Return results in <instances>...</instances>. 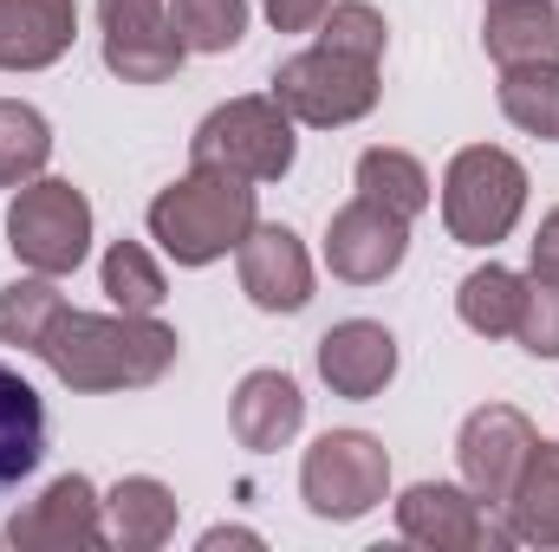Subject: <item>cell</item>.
<instances>
[{
    "label": "cell",
    "mask_w": 559,
    "mask_h": 552,
    "mask_svg": "<svg viewBox=\"0 0 559 552\" xmlns=\"http://www.w3.org/2000/svg\"><path fill=\"white\" fill-rule=\"evenodd\" d=\"M176 351H182V338L156 312H79V305H66L39 345L46 371L79 397L150 391L169 377Z\"/></svg>",
    "instance_id": "obj_1"
},
{
    "label": "cell",
    "mask_w": 559,
    "mask_h": 552,
    "mask_svg": "<svg viewBox=\"0 0 559 552\" xmlns=\"http://www.w3.org/2000/svg\"><path fill=\"white\" fill-rule=\"evenodd\" d=\"M254 221H261V189L248 176L202 169V163L150 202V241L176 267H215L254 235Z\"/></svg>",
    "instance_id": "obj_2"
},
{
    "label": "cell",
    "mask_w": 559,
    "mask_h": 552,
    "mask_svg": "<svg viewBox=\"0 0 559 552\" xmlns=\"http://www.w3.org/2000/svg\"><path fill=\"white\" fill-rule=\"evenodd\" d=\"M527 208V169L501 143H468L442 169V228L462 248H495Z\"/></svg>",
    "instance_id": "obj_3"
},
{
    "label": "cell",
    "mask_w": 559,
    "mask_h": 552,
    "mask_svg": "<svg viewBox=\"0 0 559 552\" xmlns=\"http://www.w3.org/2000/svg\"><path fill=\"white\" fill-rule=\"evenodd\" d=\"M7 248L26 274H79L92 254V202L66 176H33L7 202Z\"/></svg>",
    "instance_id": "obj_4"
},
{
    "label": "cell",
    "mask_w": 559,
    "mask_h": 552,
    "mask_svg": "<svg viewBox=\"0 0 559 552\" xmlns=\"http://www.w3.org/2000/svg\"><path fill=\"white\" fill-rule=\"evenodd\" d=\"M293 156H299V137H293V118L280 111L274 92L215 105L189 137V163L228 169V176H248V182H280L293 169Z\"/></svg>",
    "instance_id": "obj_5"
},
{
    "label": "cell",
    "mask_w": 559,
    "mask_h": 552,
    "mask_svg": "<svg viewBox=\"0 0 559 552\" xmlns=\"http://www.w3.org/2000/svg\"><path fill=\"white\" fill-rule=\"evenodd\" d=\"M378 65H365V59H345V52H332V46H306V52H293V59H280L274 65V98L280 111L293 118V124H312V131H345V124H358V118H371L378 111Z\"/></svg>",
    "instance_id": "obj_6"
},
{
    "label": "cell",
    "mask_w": 559,
    "mask_h": 552,
    "mask_svg": "<svg viewBox=\"0 0 559 552\" xmlns=\"http://www.w3.org/2000/svg\"><path fill=\"white\" fill-rule=\"evenodd\" d=\"M391 494V455L365 429H325L299 461V501L312 520H365Z\"/></svg>",
    "instance_id": "obj_7"
},
{
    "label": "cell",
    "mask_w": 559,
    "mask_h": 552,
    "mask_svg": "<svg viewBox=\"0 0 559 552\" xmlns=\"http://www.w3.org/2000/svg\"><path fill=\"white\" fill-rule=\"evenodd\" d=\"M397 533L429 552H501L514 547L495 507L468 481H417L397 494Z\"/></svg>",
    "instance_id": "obj_8"
},
{
    "label": "cell",
    "mask_w": 559,
    "mask_h": 552,
    "mask_svg": "<svg viewBox=\"0 0 559 552\" xmlns=\"http://www.w3.org/2000/svg\"><path fill=\"white\" fill-rule=\"evenodd\" d=\"M404 254H411V221L404 215L378 208L371 195H352L345 208H332V221H325V267H332V279L378 286V279H391L404 267Z\"/></svg>",
    "instance_id": "obj_9"
},
{
    "label": "cell",
    "mask_w": 559,
    "mask_h": 552,
    "mask_svg": "<svg viewBox=\"0 0 559 552\" xmlns=\"http://www.w3.org/2000/svg\"><path fill=\"white\" fill-rule=\"evenodd\" d=\"M7 547H20V552H92V547H111V533H105V494H98L85 475H59V481H46V494L26 501V507L7 520Z\"/></svg>",
    "instance_id": "obj_10"
},
{
    "label": "cell",
    "mask_w": 559,
    "mask_h": 552,
    "mask_svg": "<svg viewBox=\"0 0 559 552\" xmlns=\"http://www.w3.org/2000/svg\"><path fill=\"white\" fill-rule=\"evenodd\" d=\"M105 65L124 85H163L182 65V39L169 26V0H98Z\"/></svg>",
    "instance_id": "obj_11"
},
{
    "label": "cell",
    "mask_w": 559,
    "mask_h": 552,
    "mask_svg": "<svg viewBox=\"0 0 559 552\" xmlns=\"http://www.w3.org/2000/svg\"><path fill=\"white\" fill-rule=\"evenodd\" d=\"M534 442H540V429L527 422V410H514V404H481V410H468L462 435H455L462 481L501 514V501H508V488H514V475H521V461H527Z\"/></svg>",
    "instance_id": "obj_12"
},
{
    "label": "cell",
    "mask_w": 559,
    "mask_h": 552,
    "mask_svg": "<svg viewBox=\"0 0 559 552\" xmlns=\"http://www.w3.org/2000/svg\"><path fill=\"white\" fill-rule=\"evenodd\" d=\"M235 274L261 312H306L312 305V254L286 221H254V235L235 248Z\"/></svg>",
    "instance_id": "obj_13"
},
{
    "label": "cell",
    "mask_w": 559,
    "mask_h": 552,
    "mask_svg": "<svg viewBox=\"0 0 559 552\" xmlns=\"http://www.w3.org/2000/svg\"><path fill=\"white\" fill-rule=\"evenodd\" d=\"M312 364H319V384H325L332 397L371 404V397H384V384L397 377V338H391L378 319H338V325L319 338Z\"/></svg>",
    "instance_id": "obj_14"
},
{
    "label": "cell",
    "mask_w": 559,
    "mask_h": 552,
    "mask_svg": "<svg viewBox=\"0 0 559 552\" xmlns=\"http://www.w3.org/2000/svg\"><path fill=\"white\" fill-rule=\"evenodd\" d=\"M79 0H0V72H46L72 52Z\"/></svg>",
    "instance_id": "obj_15"
},
{
    "label": "cell",
    "mask_w": 559,
    "mask_h": 552,
    "mask_svg": "<svg viewBox=\"0 0 559 552\" xmlns=\"http://www.w3.org/2000/svg\"><path fill=\"white\" fill-rule=\"evenodd\" d=\"M299 422H306V397H299V384H293L286 371H248V377L235 384L228 429H235L241 448L274 455V448H286V442L299 435Z\"/></svg>",
    "instance_id": "obj_16"
},
{
    "label": "cell",
    "mask_w": 559,
    "mask_h": 552,
    "mask_svg": "<svg viewBox=\"0 0 559 552\" xmlns=\"http://www.w3.org/2000/svg\"><path fill=\"white\" fill-rule=\"evenodd\" d=\"M501 527L514 547H559V442H534L508 501H501Z\"/></svg>",
    "instance_id": "obj_17"
},
{
    "label": "cell",
    "mask_w": 559,
    "mask_h": 552,
    "mask_svg": "<svg viewBox=\"0 0 559 552\" xmlns=\"http://www.w3.org/2000/svg\"><path fill=\"white\" fill-rule=\"evenodd\" d=\"M481 46L501 72L508 65H559V7L554 0H488Z\"/></svg>",
    "instance_id": "obj_18"
},
{
    "label": "cell",
    "mask_w": 559,
    "mask_h": 552,
    "mask_svg": "<svg viewBox=\"0 0 559 552\" xmlns=\"http://www.w3.org/2000/svg\"><path fill=\"white\" fill-rule=\"evenodd\" d=\"M46 435H52V422H46L39 391L13 364H0V494H13L46 461Z\"/></svg>",
    "instance_id": "obj_19"
},
{
    "label": "cell",
    "mask_w": 559,
    "mask_h": 552,
    "mask_svg": "<svg viewBox=\"0 0 559 552\" xmlns=\"http://www.w3.org/2000/svg\"><path fill=\"white\" fill-rule=\"evenodd\" d=\"M105 533H111V547H124V552L169 547V533H176V494L156 475H124L105 494Z\"/></svg>",
    "instance_id": "obj_20"
},
{
    "label": "cell",
    "mask_w": 559,
    "mask_h": 552,
    "mask_svg": "<svg viewBox=\"0 0 559 552\" xmlns=\"http://www.w3.org/2000/svg\"><path fill=\"white\" fill-rule=\"evenodd\" d=\"M521 299H527V274L488 261V267H475V274L455 286V319H462L475 338H514Z\"/></svg>",
    "instance_id": "obj_21"
},
{
    "label": "cell",
    "mask_w": 559,
    "mask_h": 552,
    "mask_svg": "<svg viewBox=\"0 0 559 552\" xmlns=\"http://www.w3.org/2000/svg\"><path fill=\"white\" fill-rule=\"evenodd\" d=\"M352 176H358V195H371L378 208H391V215H404V221H417L423 208H429V195H436L429 169H423L411 149H391V143L365 149Z\"/></svg>",
    "instance_id": "obj_22"
},
{
    "label": "cell",
    "mask_w": 559,
    "mask_h": 552,
    "mask_svg": "<svg viewBox=\"0 0 559 552\" xmlns=\"http://www.w3.org/2000/svg\"><path fill=\"white\" fill-rule=\"evenodd\" d=\"M501 118L540 143H559V65H508L501 85Z\"/></svg>",
    "instance_id": "obj_23"
},
{
    "label": "cell",
    "mask_w": 559,
    "mask_h": 552,
    "mask_svg": "<svg viewBox=\"0 0 559 552\" xmlns=\"http://www.w3.org/2000/svg\"><path fill=\"white\" fill-rule=\"evenodd\" d=\"M59 312H66V292H59L52 274H26V279H13V286H0V345L39 351Z\"/></svg>",
    "instance_id": "obj_24"
},
{
    "label": "cell",
    "mask_w": 559,
    "mask_h": 552,
    "mask_svg": "<svg viewBox=\"0 0 559 552\" xmlns=\"http://www.w3.org/2000/svg\"><path fill=\"white\" fill-rule=\"evenodd\" d=\"M52 163V124L20 105V98H0V189H20L33 176H46Z\"/></svg>",
    "instance_id": "obj_25"
},
{
    "label": "cell",
    "mask_w": 559,
    "mask_h": 552,
    "mask_svg": "<svg viewBox=\"0 0 559 552\" xmlns=\"http://www.w3.org/2000/svg\"><path fill=\"white\" fill-rule=\"evenodd\" d=\"M98 279H105V292H111V305H118V312H156V305H163V292H169V279H163L156 254H150L143 241H111Z\"/></svg>",
    "instance_id": "obj_26"
},
{
    "label": "cell",
    "mask_w": 559,
    "mask_h": 552,
    "mask_svg": "<svg viewBox=\"0 0 559 552\" xmlns=\"http://www.w3.org/2000/svg\"><path fill=\"white\" fill-rule=\"evenodd\" d=\"M182 52H235L248 33V0H169Z\"/></svg>",
    "instance_id": "obj_27"
},
{
    "label": "cell",
    "mask_w": 559,
    "mask_h": 552,
    "mask_svg": "<svg viewBox=\"0 0 559 552\" xmlns=\"http://www.w3.org/2000/svg\"><path fill=\"white\" fill-rule=\"evenodd\" d=\"M312 39L332 46V52H345V59L384 65V39H391V26H384V13H378L371 0H332L325 20L312 26Z\"/></svg>",
    "instance_id": "obj_28"
},
{
    "label": "cell",
    "mask_w": 559,
    "mask_h": 552,
    "mask_svg": "<svg viewBox=\"0 0 559 552\" xmlns=\"http://www.w3.org/2000/svg\"><path fill=\"white\" fill-rule=\"evenodd\" d=\"M527 358H559V279L527 274V299H521V325H514Z\"/></svg>",
    "instance_id": "obj_29"
},
{
    "label": "cell",
    "mask_w": 559,
    "mask_h": 552,
    "mask_svg": "<svg viewBox=\"0 0 559 552\" xmlns=\"http://www.w3.org/2000/svg\"><path fill=\"white\" fill-rule=\"evenodd\" d=\"M527 261H534V279H559V202L540 215V235L527 241Z\"/></svg>",
    "instance_id": "obj_30"
},
{
    "label": "cell",
    "mask_w": 559,
    "mask_h": 552,
    "mask_svg": "<svg viewBox=\"0 0 559 552\" xmlns=\"http://www.w3.org/2000/svg\"><path fill=\"white\" fill-rule=\"evenodd\" d=\"M325 7L332 0H267V20H274L280 33H312L325 20Z\"/></svg>",
    "instance_id": "obj_31"
},
{
    "label": "cell",
    "mask_w": 559,
    "mask_h": 552,
    "mask_svg": "<svg viewBox=\"0 0 559 552\" xmlns=\"http://www.w3.org/2000/svg\"><path fill=\"white\" fill-rule=\"evenodd\" d=\"M222 547H261V533H248V527H209L202 552H222Z\"/></svg>",
    "instance_id": "obj_32"
},
{
    "label": "cell",
    "mask_w": 559,
    "mask_h": 552,
    "mask_svg": "<svg viewBox=\"0 0 559 552\" xmlns=\"http://www.w3.org/2000/svg\"><path fill=\"white\" fill-rule=\"evenodd\" d=\"M0 540H7V533H0Z\"/></svg>",
    "instance_id": "obj_33"
}]
</instances>
